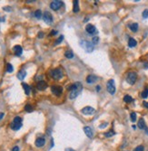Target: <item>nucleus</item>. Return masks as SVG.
Masks as SVG:
<instances>
[{
	"mask_svg": "<svg viewBox=\"0 0 148 151\" xmlns=\"http://www.w3.org/2000/svg\"><path fill=\"white\" fill-rule=\"evenodd\" d=\"M4 117V113H0V119Z\"/></svg>",
	"mask_w": 148,
	"mask_h": 151,
	"instance_id": "44",
	"label": "nucleus"
},
{
	"mask_svg": "<svg viewBox=\"0 0 148 151\" xmlns=\"http://www.w3.org/2000/svg\"><path fill=\"white\" fill-rule=\"evenodd\" d=\"M143 17L144 18H147L148 17V10H144L143 12Z\"/></svg>",
	"mask_w": 148,
	"mask_h": 151,
	"instance_id": "35",
	"label": "nucleus"
},
{
	"mask_svg": "<svg viewBox=\"0 0 148 151\" xmlns=\"http://www.w3.org/2000/svg\"><path fill=\"white\" fill-rule=\"evenodd\" d=\"M25 111H27V112H31V111L33 110V108H32V106H31L30 104H26L25 107Z\"/></svg>",
	"mask_w": 148,
	"mask_h": 151,
	"instance_id": "28",
	"label": "nucleus"
},
{
	"mask_svg": "<svg viewBox=\"0 0 148 151\" xmlns=\"http://www.w3.org/2000/svg\"><path fill=\"white\" fill-rule=\"evenodd\" d=\"M123 101L125 102H131L133 101V98H132L130 95H125V96L123 97Z\"/></svg>",
	"mask_w": 148,
	"mask_h": 151,
	"instance_id": "24",
	"label": "nucleus"
},
{
	"mask_svg": "<svg viewBox=\"0 0 148 151\" xmlns=\"http://www.w3.org/2000/svg\"><path fill=\"white\" fill-rule=\"evenodd\" d=\"M57 34V31L52 30V31H51V34H50V35H55V34Z\"/></svg>",
	"mask_w": 148,
	"mask_h": 151,
	"instance_id": "36",
	"label": "nucleus"
},
{
	"mask_svg": "<svg viewBox=\"0 0 148 151\" xmlns=\"http://www.w3.org/2000/svg\"><path fill=\"white\" fill-rule=\"evenodd\" d=\"M86 30L87 33L89 34H92V35H95V34H97V30H96V28H95V26L93 25H90V24L86 25Z\"/></svg>",
	"mask_w": 148,
	"mask_h": 151,
	"instance_id": "8",
	"label": "nucleus"
},
{
	"mask_svg": "<svg viewBox=\"0 0 148 151\" xmlns=\"http://www.w3.org/2000/svg\"><path fill=\"white\" fill-rule=\"evenodd\" d=\"M11 129H12L13 130H18V129H20L21 127H22V123H15V122H12L11 123Z\"/></svg>",
	"mask_w": 148,
	"mask_h": 151,
	"instance_id": "16",
	"label": "nucleus"
},
{
	"mask_svg": "<svg viewBox=\"0 0 148 151\" xmlns=\"http://www.w3.org/2000/svg\"><path fill=\"white\" fill-rule=\"evenodd\" d=\"M136 45H137V42H136L134 38H130V39H129V41H128V45H129V47L133 48V47L136 46Z\"/></svg>",
	"mask_w": 148,
	"mask_h": 151,
	"instance_id": "19",
	"label": "nucleus"
},
{
	"mask_svg": "<svg viewBox=\"0 0 148 151\" xmlns=\"http://www.w3.org/2000/svg\"><path fill=\"white\" fill-rule=\"evenodd\" d=\"M13 50H14L15 54L17 55V56H20L21 54H22V53H23V49H22V47H21L20 45H16Z\"/></svg>",
	"mask_w": 148,
	"mask_h": 151,
	"instance_id": "13",
	"label": "nucleus"
},
{
	"mask_svg": "<svg viewBox=\"0 0 148 151\" xmlns=\"http://www.w3.org/2000/svg\"><path fill=\"white\" fill-rule=\"evenodd\" d=\"M12 151H19V147H13Z\"/></svg>",
	"mask_w": 148,
	"mask_h": 151,
	"instance_id": "37",
	"label": "nucleus"
},
{
	"mask_svg": "<svg viewBox=\"0 0 148 151\" xmlns=\"http://www.w3.org/2000/svg\"><path fill=\"white\" fill-rule=\"evenodd\" d=\"M82 113L85 115H92L95 112V110L92 107H85L84 109H82Z\"/></svg>",
	"mask_w": 148,
	"mask_h": 151,
	"instance_id": "10",
	"label": "nucleus"
},
{
	"mask_svg": "<svg viewBox=\"0 0 148 151\" xmlns=\"http://www.w3.org/2000/svg\"><path fill=\"white\" fill-rule=\"evenodd\" d=\"M51 90H52V92H53L55 95H56V96H59V95H61L62 91H63V88L60 87V86H57V85H54L51 87Z\"/></svg>",
	"mask_w": 148,
	"mask_h": 151,
	"instance_id": "9",
	"label": "nucleus"
},
{
	"mask_svg": "<svg viewBox=\"0 0 148 151\" xmlns=\"http://www.w3.org/2000/svg\"><path fill=\"white\" fill-rule=\"evenodd\" d=\"M64 40V35H61V36H59V38H58L57 40L56 41V45H58V44H60L62 41Z\"/></svg>",
	"mask_w": 148,
	"mask_h": 151,
	"instance_id": "32",
	"label": "nucleus"
},
{
	"mask_svg": "<svg viewBox=\"0 0 148 151\" xmlns=\"http://www.w3.org/2000/svg\"><path fill=\"white\" fill-rule=\"evenodd\" d=\"M83 87L82 84L80 82H75L74 84H72L71 86L68 87V90H70V95H69V98L71 100H74V98H76L78 96L81 90H82Z\"/></svg>",
	"mask_w": 148,
	"mask_h": 151,
	"instance_id": "1",
	"label": "nucleus"
},
{
	"mask_svg": "<svg viewBox=\"0 0 148 151\" xmlns=\"http://www.w3.org/2000/svg\"><path fill=\"white\" fill-rule=\"evenodd\" d=\"M4 9L6 10V11H11V7H8V6H6V7H4Z\"/></svg>",
	"mask_w": 148,
	"mask_h": 151,
	"instance_id": "39",
	"label": "nucleus"
},
{
	"mask_svg": "<svg viewBox=\"0 0 148 151\" xmlns=\"http://www.w3.org/2000/svg\"><path fill=\"white\" fill-rule=\"evenodd\" d=\"M63 75H64V73H63L62 69H60V68L55 69L51 72V76L55 80H60L63 77Z\"/></svg>",
	"mask_w": 148,
	"mask_h": 151,
	"instance_id": "3",
	"label": "nucleus"
},
{
	"mask_svg": "<svg viewBox=\"0 0 148 151\" xmlns=\"http://www.w3.org/2000/svg\"><path fill=\"white\" fill-rule=\"evenodd\" d=\"M66 151H75V150H74V149H72V148H66Z\"/></svg>",
	"mask_w": 148,
	"mask_h": 151,
	"instance_id": "43",
	"label": "nucleus"
},
{
	"mask_svg": "<svg viewBox=\"0 0 148 151\" xmlns=\"http://www.w3.org/2000/svg\"><path fill=\"white\" fill-rule=\"evenodd\" d=\"M79 44H80V46L82 47L83 49H85V51L87 52V53H91V52L94 51V45L90 42L82 40V41L79 42Z\"/></svg>",
	"mask_w": 148,
	"mask_h": 151,
	"instance_id": "2",
	"label": "nucleus"
},
{
	"mask_svg": "<svg viewBox=\"0 0 148 151\" xmlns=\"http://www.w3.org/2000/svg\"><path fill=\"white\" fill-rule=\"evenodd\" d=\"M98 41H99V38H98V37H96V36L94 37V38L92 39V43H93L94 45H96V44L98 43Z\"/></svg>",
	"mask_w": 148,
	"mask_h": 151,
	"instance_id": "34",
	"label": "nucleus"
},
{
	"mask_svg": "<svg viewBox=\"0 0 148 151\" xmlns=\"http://www.w3.org/2000/svg\"><path fill=\"white\" fill-rule=\"evenodd\" d=\"M136 79H137V74L135 72H131V73H129L127 74V76H126V82L129 83V84H135V82H136Z\"/></svg>",
	"mask_w": 148,
	"mask_h": 151,
	"instance_id": "4",
	"label": "nucleus"
},
{
	"mask_svg": "<svg viewBox=\"0 0 148 151\" xmlns=\"http://www.w3.org/2000/svg\"><path fill=\"white\" fill-rule=\"evenodd\" d=\"M134 151H144V147L143 146H138L134 149Z\"/></svg>",
	"mask_w": 148,
	"mask_h": 151,
	"instance_id": "33",
	"label": "nucleus"
},
{
	"mask_svg": "<svg viewBox=\"0 0 148 151\" xmlns=\"http://www.w3.org/2000/svg\"><path fill=\"white\" fill-rule=\"evenodd\" d=\"M26 76V72H25V70H21L20 72L17 73V78L20 80V81H23L25 77Z\"/></svg>",
	"mask_w": 148,
	"mask_h": 151,
	"instance_id": "17",
	"label": "nucleus"
},
{
	"mask_svg": "<svg viewBox=\"0 0 148 151\" xmlns=\"http://www.w3.org/2000/svg\"><path fill=\"white\" fill-rule=\"evenodd\" d=\"M107 91L110 94H115V81L111 79L107 82Z\"/></svg>",
	"mask_w": 148,
	"mask_h": 151,
	"instance_id": "5",
	"label": "nucleus"
},
{
	"mask_svg": "<svg viewBox=\"0 0 148 151\" xmlns=\"http://www.w3.org/2000/svg\"><path fill=\"white\" fill-rule=\"evenodd\" d=\"M6 71H7L8 73H13L14 68H13V65L11 63H7V64H6Z\"/></svg>",
	"mask_w": 148,
	"mask_h": 151,
	"instance_id": "26",
	"label": "nucleus"
},
{
	"mask_svg": "<svg viewBox=\"0 0 148 151\" xmlns=\"http://www.w3.org/2000/svg\"><path fill=\"white\" fill-rule=\"evenodd\" d=\"M97 79L98 78L96 77L95 75H88L87 76V78H86V82H87V83H94V82H95L96 81H97Z\"/></svg>",
	"mask_w": 148,
	"mask_h": 151,
	"instance_id": "15",
	"label": "nucleus"
},
{
	"mask_svg": "<svg viewBox=\"0 0 148 151\" xmlns=\"http://www.w3.org/2000/svg\"><path fill=\"white\" fill-rule=\"evenodd\" d=\"M43 19L45 21V23H46L47 25H51L52 22H53V17L49 12H45L44 13V16H43Z\"/></svg>",
	"mask_w": 148,
	"mask_h": 151,
	"instance_id": "6",
	"label": "nucleus"
},
{
	"mask_svg": "<svg viewBox=\"0 0 148 151\" xmlns=\"http://www.w3.org/2000/svg\"><path fill=\"white\" fill-rule=\"evenodd\" d=\"M143 105H144L145 108H147L148 109V102H146V101H144L143 102Z\"/></svg>",
	"mask_w": 148,
	"mask_h": 151,
	"instance_id": "38",
	"label": "nucleus"
},
{
	"mask_svg": "<svg viewBox=\"0 0 148 151\" xmlns=\"http://www.w3.org/2000/svg\"><path fill=\"white\" fill-rule=\"evenodd\" d=\"M65 56L66 58H68V59H71V58L74 57V53L72 51H66V53H65Z\"/></svg>",
	"mask_w": 148,
	"mask_h": 151,
	"instance_id": "23",
	"label": "nucleus"
},
{
	"mask_svg": "<svg viewBox=\"0 0 148 151\" xmlns=\"http://www.w3.org/2000/svg\"><path fill=\"white\" fill-rule=\"evenodd\" d=\"M84 131H85V133H86V135L88 138H93L94 137V131H93V129H91L90 127H85L84 128Z\"/></svg>",
	"mask_w": 148,
	"mask_h": 151,
	"instance_id": "11",
	"label": "nucleus"
},
{
	"mask_svg": "<svg viewBox=\"0 0 148 151\" xmlns=\"http://www.w3.org/2000/svg\"><path fill=\"white\" fill-rule=\"evenodd\" d=\"M144 67L145 69H148V62H144Z\"/></svg>",
	"mask_w": 148,
	"mask_h": 151,
	"instance_id": "41",
	"label": "nucleus"
},
{
	"mask_svg": "<svg viewBox=\"0 0 148 151\" xmlns=\"http://www.w3.org/2000/svg\"><path fill=\"white\" fill-rule=\"evenodd\" d=\"M13 122H15V123H22V118H21L20 117L17 116V117H15L14 120H13Z\"/></svg>",
	"mask_w": 148,
	"mask_h": 151,
	"instance_id": "31",
	"label": "nucleus"
},
{
	"mask_svg": "<svg viewBox=\"0 0 148 151\" xmlns=\"http://www.w3.org/2000/svg\"><path fill=\"white\" fill-rule=\"evenodd\" d=\"M129 28L131 29L133 32H136V31L138 30V24H137V23L131 24V25H129Z\"/></svg>",
	"mask_w": 148,
	"mask_h": 151,
	"instance_id": "22",
	"label": "nucleus"
},
{
	"mask_svg": "<svg viewBox=\"0 0 148 151\" xmlns=\"http://www.w3.org/2000/svg\"><path fill=\"white\" fill-rule=\"evenodd\" d=\"M130 118H131V121L132 122H135L136 120V112H132L130 114Z\"/></svg>",
	"mask_w": 148,
	"mask_h": 151,
	"instance_id": "27",
	"label": "nucleus"
},
{
	"mask_svg": "<svg viewBox=\"0 0 148 151\" xmlns=\"http://www.w3.org/2000/svg\"><path fill=\"white\" fill-rule=\"evenodd\" d=\"M137 126H138V128L141 129H146V125H145V122H144V118H140Z\"/></svg>",
	"mask_w": 148,
	"mask_h": 151,
	"instance_id": "18",
	"label": "nucleus"
},
{
	"mask_svg": "<svg viewBox=\"0 0 148 151\" xmlns=\"http://www.w3.org/2000/svg\"><path fill=\"white\" fill-rule=\"evenodd\" d=\"M79 2L77 0H74V6H73V11L74 13H77L79 12Z\"/></svg>",
	"mask_w": 148,
	"mask_h": 151,
	"instance_id": "20",
	"label": "nucleus"
},
{
	"mask_svg": "<svg viewBox=\"0 0 148 151\" xmlns=\"http://www.w3.org/2000/svg\"><path fill=\"white\" fill-rule=\"evenodd\" d=\"M106 126H107V123H104V124H102V125L100 126V128H101V129H104L105 127H106Z\"/></svg>",
	"mask_w": 148,
	"mask_h": 151,
	"instance_id": "40",
	"label": "nucleus"
},
{
	"mask_svg": "<svg viewBox=\"0 0 148 151\" xmlns=\"http://www.w3.org/2000/svg\"><path fill=\"white\" fill-rule=\"evenodd\" d=\"M43 36H44V34L42 33V32H40L39 34H38V37H43Z\"/></svg>",
	"mask_w": 148,
	"mask_h": 151,
	"instance_id": "42",
	"label": "nucleus"
},
{
	"mask_svg": "<svg viewBox=\"0 0 148 151\" xmlns=\"http://www.w3.org/2000/svg\"><path fill=\"white\" fill-rule=\"evenodd\" d=\"M96 89H97V91H99L100 89H101V87H100V86H96Z\"/></svg>",
	"mask_w": 148,
	"mask_h": 151,
	"instance_id": "45",
	"label": "nucleus"
},
{
	"mask_svg": "<svg viewBox=\"0 0 148 151\" xmlns=\"http://www.w3.org/2000/svg\"><path fill=\"white\" fill-rule=\"evenodd\" d=\"M22 86H23V88H24V90H25V92L26 95H29V93H30V87H29V85H27L26 83H22Z\"/></svg>",
	"mask_w": 148,
	"mask_h": 151,
	"instance_id": "21",
	"label": "nucleus"
},
{
	"mask_svg": "<svg viewBox=\"0 0 148 151\" xmlns=\"http://www.w3.org/2000/svg\"><path fill=\"white\" fill-rule=\"evenodd\" d=\"M145 130H146V134L148 135V130H147V129H145Z\"/></svg>",
	"mask_w": 148,
	"mask_h": 151,
	"instance_id": "46",
	"label": "nucleus"
},
{
	"mask_svg": "<svg viewBox=\"0 0 148 151\" xmlns=\"http://www.w3.org/2000/svg\"><path fill=\"white\" fill-rule=\"evenodd\" d=\"M148 97V88L147 89H145V90L142 92V98L144 99H146Z\"/></svg>",
	"mask_w": 148,
	"mask_h": 151,
	"instance_id": "30",
	"label": "nucleus"
},
{
	"mask_svg": "<svg viewBox=\"0 0 148 151\" xmlns=\"http://www.w3.org/2000/svg\"><path fill=\"white\" fill-rule=\"evenodd\" d=\"M46 87H47V83L44 81H40V82H37V88L39 90H44L46 89Z\"/></svg>",
	"mask_w": 148,
	"mask_h": 151,
	"instance_id": "12",
	"label": "nucleus"
},
{
	"mask_svg": "<svg viewBox=\"0 0 148 151\" xmlns=\"http://www.w3.org/2000/svg\"><path fill=\"white\" fill-rule=\"evenodd\" d=\"M35 17H37V19H40L42 17V12L41 10H37L36 12H35Z\"/></svg>",
	"mask_w": 148,
	"mask_h": 151,
	"instance_id": "25",
	"label": "nucleus"
},
{
	"mask_svg": "<svg viewBox=\"0 0 148 151\" xmlns=\"http://www.w3.org/2000/svg\"><path fill=\"white\" fill-rule=\"evenodd\" d=\"M62 6H63V2L60 1V0H56V1H53V2H51V4H50V7L51 9H53V10H57L61 7Z\"/></svg>",
	"mask_w": 148,
	"mask_h": 151,
	"instance_id": "7",
	"label": "nucleus"
},
{
	"mask_svg": "<svg viewBox=\"0 0 148 151\" xmlns=\"http://www.w3.org/2000/svg\"><path fill=\"white\" fill-rule=\"evenodd\" d=\"M115 133V131L114 130H110V131H108L107 133H105V136L106 137V138H110V137H112V136H114Z\"/></svg>",
	"mask_w": 148,
	"mask_h": 151,
	"instance_id": "29",
	"label": "nucleus"
},
{
	"mask_svg": "<svg viewBox=\"0 0 148 151\" xmlns=\"http://www.w3.org/2000/svg\"><path fill=\"white\" fill-rule=\"evenodd\" d=\"M45 140L44 138H38V139L36 140L35 144H36V146H37V147H41L45 145Z\"/></svg>",
	"mask_w": 148,
	"mask_h": 151,
	"instance_id": "14",
	"label": "nucleus"
}]
</instances>
